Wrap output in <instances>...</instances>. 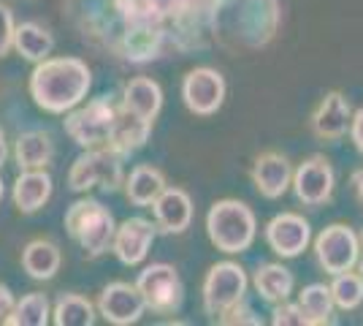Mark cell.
<instances>
[{
	"instance_id": "cell-1",
	"label": "cell",
	"mask_w": 363,
	"mask_h": 326,
	"mask_svg": "<svg viewBox=\"0 0 363 326\" xmlns=\"http://www.w3.org/2000/svg\"><path fill=\"white\" fill-rule=\"evenodd\" d=\"M90 90V68L76 58H46L33 71L30 93L46 112H68Z\"/></svg>"
},
{
	"instance_id": "cell-2",
	"label": "cell",
	"mask_w": 363,
	"mask_h": 326,
	"mask_svg": "<svg viewBox=\"0 0 363 326\" xmlns=\"http://www.w3.org/2000/svg\"><path fill=\"white\" fill-rule=\"evenodd\" d=\"M206 229L209 239L223 253H242L255 239V215L242 202H217L209 210Z\"/></svg>"
},
{
	"instance_id": "cell-3",
	"label": "cell",
	"mask_w": 363,
	"mask_h": 326,
	"mask_svg": "<svg viewBox=\"0 0 363 326\" xmlns=\"http://www.w3.org/2000/svg\"><path fill=\"white\" fill-rule=\"evenodd\" d=\"M65 229L90 256L106 253L117 232L111 212L98 202H76L65 215Z\"/></svg>"
},
{
	"instance_id": "cell-4",
	"label": "cell",
	"mask_w": 363,
	"mask_h": 326,
	"mask_svg": "<svg viewBox=\"0 0 363 326\" xmlns=\"http://www.w3.org/2000/svg\"><path fill=\"white\" fill-rule=\"evenodd\" d=\"M122 183V166L117 150L111 147H101V150H90L82 158H76L74 169L68 174V185L74 190H90V188L101 185L106 190H117Z\"/></svg>"
},
{
	"instance_id": "cell-5",
	"label": "cell",
	"mask_w": 363,
	"mask_h": 326,
	"mask_svg": "<svg viewBox=\"0 0 363 326\" xmlns=\"http://www.w3.org/2000/svg\"><path fill=\"white\" fill-rule=\"evenodd\" d=\"M247 291V278L239 264L223 261L209 269L206 283H203V305L212 315H225L242 302Z\"/></svg>"
},
{
	"instance_id": "cell-6",
	"label": "cell",
	"mask_w": 363,
	"mask_h": 326,
	"mask_svg": "<svg viewBox=\"0 0 363 326\" xmlns=\"http://www.w3.org/2000/svg\"><path fill=\"white\" fill-rule=\"evenodd\" d=\"M315 250H318V261L325 272L331 275H339V272H347L358 264V256H361V248H358V237L350 232L347 226L336 223V226H328L325 232L318 237L315 242Z\"/></svg>"
},
{
	"instance_id": "cell-7",
	"label": "cell",
	"mask_w": 363,
	"mask_h": 326,
	"mask_svg": "<svg viewBox=\"0 0 363 326\" xmlns=\"http://www.w3.org/2000/svg\"><path fill=\"white\" fill-rule=\"evenodd\" d=\"M138 291L144 296L147 308L157 313H171L182 302V283L177 269L168 264H152L138 278Z\"/></svg>"
},
{
	"instance_id": "cell-8",
	"label": "cell",
	"mask_w": 363,
	"mask_h": 326,
	"mask_svg": "<svg viewBox=\"0 0 363 326\" xmlns=\"http://www.w3.org/2000/svg\"><path fill=\"white\" fill-rule=\"evenodd\" d=\"M117 109L106 104V101H95L87 109L76 112L65 120V131L68 136L76 139L82 147H98V144H108V131L114 123Z\"/></svg>"
},
{
	"instance_id": "cell-9",
	"label": "cell",
	"mask_w": 363,
	"mask_h": 326,
	"mask_svg": "<svg viewBox=\"0 0 363 326\" xmlns=\"http://www.w3.org/2000/svg\"><path fill=\"white\" fill-rule=\"evenodd\" d=\"M182 95H184V104H187L190 112H196V114H214L217 109L223 107L225 82L212 68H196V71H190L184 77Z\"/></svg>"
},
{
	"instance_id": "cell-10",
	"label": "cell",
	"mask_w": 363,
	"mask_h": 326,
	"mask_svg": "<svg viewBox=\"0 0 363 326\" xmlns=\"http://www.w3.org/2000/svg\"><path fill=\"white\" fill-rule=\"evenodd\" d=\"M98 308H101V315L106 321L125 326V324H136L138 318H141V313H144V308H147V302H144V296L138 291V286L111 283V286L104 288Z\"/></svg>"
},
{
	"instance_id": "cell-11",
	"label": "cell",
	"mask_w": 363,
	"mask_h": 326,
	"mask_svg": "<svg viewBox=\"0 0 363 326\" xmlns=\"http://www.w3.org/2000/svg\"><path fill=\"white\" fill-rule=\"evenodd\" d=\"M155 242V226L144 217H130L114 232V253L122 264H141Z\"/></svg>"
},
{
	"instance_id": "cell-12",
	"label": "cell",
	"mask_w": 363,
	"mask_h": 326,
	"mask_svg": "<svg viewBox=\"0 0 363 326\" xmlns=\"http://www.w3.org/2000/svg\"><path fill=\"white\" fill-rule=\"evenodd\" d=\"M266 239L277 256L293 259V256L303 253L309 245V223L298 215H290V212L277 215L266 229Z\"/></svg>"
},
{
	"instance_id": "cell-13",
	"label": "cell",
	"mask_w": 363,
	"mask_h": 326,
	"mask_svg": "<svg viewBox=\"0 0 363 326\" xmlns=\"http://www.w3.org/2000/svg\"><path fill=\"white\" fill-rule=\"evenodd\" d=\"M293 185H296V196L303 204L318 207V204L328 202L333 190V171L328 166V161L312 158V161L301 163L296 177H293Z\"/></svg>"
},
{
	"instance_id": "cell-14",
	"label": "cell",
	"mask_w": 363,
	"mask_h": 326,
	"mask_svg": "<svg viewBox=\"0 0 363 326\" xmlns=\"http://www.w3.org/2000/svg\"><path fill=\"white\" fill-rule=\"evenodd\" d=\"M155 217H157V226L168 234H182L190 220H193V204L190 196L179 190V188H166L157 199H155Z\"/></svg>"
},
{
	"instance_id": "cell-15",
	"label": "cell",
	"mask_w": 363,
	"mask_h": 326,
	"mask_svg": "<svg viewBox=\"0 0 363 326\" xmlns=\"http://www.w3.org/2000/svg\"><path fill=\"white\" fill-rule=\"evenodd\" d=\"M350 123H352V109H350V101L342 93L325 95L320 101L315 117H312L315 134L323 139H339L347 131Z\"/></svg>"
},
{
	"instance_id": "cell-16",
	"label": "cell",
	"mask_w": 363,
	"mask_h": 326,
	"mask_svg": "<svg viewBox=\"0 0 363 326\" xmlns=\"http://www.w3.org/2000/svg\"><path fill=\"white\" fill-rule=\"evenodd\" d=\"M290 163L277 153H266L255 161L252 169V180L255 188L266 196V199H279L285 190L290 188Z\"/></svg>"
},
{
	"instance_id": "cell-17",
	"label": "cell",
	"mask_w": 363,
	"mask_h": 326,
	"mask_svg": "<svg viewBox=\"0 0 363 326\" xmlns=\"http://www.w3.org/2000/svg\"><path fill=\"white\" fill-rule=\"evenodd\" d=\"M150 120L122 109V112L114 114V123H111V131H108V147L117 150V153L138 150L150 136Z\"/></svg>"
},
{
	"instance_id": "cell-18",
	"label": "cell",
	"mask_w": 363,
	"mask_h": 326,
	"mask_svg": "<svg viewBox=\"0 0 363 326\" xmlns=\"http://www.w3.org/2000/svg\"><path fill=\"white\" fill-rule=\"evenodd\" d=\"M52 196V177L38 169H28L14 183V204L22 212L41 210Z\"/></svg>"
},
{
	"instance_id": "cell-19",
	"label": "cell",
	"mask_w": 363,
	"mask_h": 326,
	"mask_svg": "<svg viewBox=\"0 0 363 326\" xmlns=\"http://www.w3.org/2000/svg\"><path fill=\"white\" fill-rule=\"evenodd\" d=\"M160 104H163V93H160L157 82H152V79L138 77L125 87L122 109L133 112V114L144 117V120H150V123H152V117L160 112Z\"/></svg>"
},
{
	"instance_id": "cell-20",
	"label": "cell",
	"mask_w": 363,
	"mask_h": 326,
	"mask_svg": "<svg viewBox=\"0 0 363 326\" xmlns=\"http://www.w3.org/2000/svg\"><path fill=\"white\" fill-rule=\"evenodd\" d=\"M22 266L33 280H52L60 269V250L55 242L33 239L30 245L22 250Z\"/></svg>"
},
{
	"instance_id": "cell-21",
	"label": "cell",
	"mask_w": 363,
	"mask_h": 326,
	"mask_svg": "<svg viewBox=\"0 0 363 326\" xmlns=\"http://www.w3.org/2000/svg\"><path fill=\"white\" fill-rule=\"evenodd\" d=\"M16 163L22 169H44L46 163L55 156L52 139L44 131H28L16 139Z\"/></svg>"
},
{
	"instance_id": "cell-22",
	"label": "cell",
	"mask_w": 363,
	"mask_h": 326,
	"mask_svg": "<svg viewBox=\"0 0 363 326\" xmlns=\"http://www.w3.org/2000/svg\"><path fill=\"white\" fill-rule=\"evenodd\" d=\"M125 190H128V199L133 204L150 207V204H155V199L166 190V180H163L160 171L152 169V166H138V169H133V174L128 177Z\"/></svg>"
},
{
	"instance_id": "cell-23",
	"label": "cell",
	"mask_w": 363,
	"mask_h": 326,
	"mask_svg": "<svg viewBox=\"0 0 363 326\" xmlns=\"http://www.w3.org/2000/svg\"><path fill=\"white\" fill-rule=\"evenodd\" d=\"M14 47L25 60L41 63L49 58L55 41H52V36H49L44 28H38V25H33V22H25V25L14 28Z\"/></svg>"
},
{
	"instance_id": "cell-24",
	"label": "cell",
	"mask_w": 363,
	"mask_h": 326,
	"mask_svg": "<svg viewBox=\"0 0 363 326\" xmlns=\"http://www.w3.org/2000/svg\"><path fill=\"white\" fill-rule=\"evenodd\" d=\"M255 286L266 302H285L293 291V275L282 264H266L255 272Z\"/></svg>"
},
{
	"instance_id": "cell-25",
	"label": "cell",
	"mask_w": 363,
	"mask_h": 326,
	"mask_svg": "<svg viewBox=\"0 0 363 326\" xmlns=\"http://www.w3.org/2000/svg\"><path fill=\"white\" fill-rule=\"evenodd\" d=\"M298 308H301L306 324H328L333 310V296L328 286H306L298 296Z\"/></svg>"
},
{
	"instance_id": "cell-26",
	"label": "cell",
	"mask_w": 363,
	"mask_h": 326,
	"mask_svg": "<svg viewBox=\"0 0 363 326\" xmlns=\"http://www.w3.org/2000/svg\"><path fill=\"white\" fill-rule=\"evenodd\" d=\"M49 321V302L44 294H28L22 302H16L11 315L6 318V324L11 326H44Z\"/></svg>"
},
{
	"instance_id": "cell-27",
	"label": "cell",
	"mask_w": 363,
	"mask_h": 326,
	"mask_svg": "<svg viewBox=\"0 0 363 326\" xmlns=\"http://www.w3.org/2000/svg\"><path fill=\"white\" fill-rule=\"evenodd\" d=\"M92 305L84 296L68 294L62 296L55 308V324L57 326H90L92 324Z\"/></svg>"
},
{
	"instance_id": "cell-28",
	"label": "cell",
	"mask_w": 363,
	"mask_h": 326,
	"mask_svg": "<svg viewBox=\"0 0 363 326\" xmlns=\"http://www.w3.org/2000/svg\"><path fill=\"white\" fill-rule=\"evenodd\" d=\"M333 305H339L342 310H355L363 302V275H352V272H339L331 286Z\"/></svg>"
},
{
	"instance_id": "cell-29",
	"label": "cell",
	"mask_w": 363,
	"mask_h": 326,
	"mask_svg": "<svg viewBox=\"0 0 363 326\" xmlns=\"http://www.w3.org/2000/svg\"><path fill=\"white\" fill-rule=\"evenodd\" d=\"M14 47V16L0 3V58Z\"/></svg>"
},
{
	"instance_id": "cell-30",
	"label": "cell",
	"mask_w": 363,
	"mask_h": 326,
	"mask_svg": "<svg viewBox=\"0 0 363 326\" xmlns=\"http://www.w3.org/2000/svg\"><path fill=\"white\" fill-rule=\"evenodd\" d=\"M274 324L282 326V324H293V326H306V318L298 305H282L274 310Z\"/></svg>"
},
{
	"instance_id": "cell-31",
	"label": "cell",
	"mask_w": 363,
	"mask_h": 326,
	"mask_svg": "<svg viewBox=\"0 0 363 326\" xmlns=\"http://www.w3.org/2000/svg\"><path fill=\"white\" fill-rule=\"evenodd\" d=\"M14 294L6 288V286H0V324H6V318L11 315V310H14Z\"/></svg>"
},
{
	"instance_id": "cell-32",
	"label": "cell",
	"mask_w": 363,
	"mask_h": 326,
	"mask_svg": "<svg viewBox=\"0 0 363 326\" xmlns=\"http://www.w3.org/2000/svg\"><path fill=\"white\" fill-rule=\"evenodd\" d=\"M350 134H352L355 147L363 153V109H358V114L352 117V123H350Z\"/></svg>"
},
{
	"instance_id": "cell-33",
	"label": "cell",
	"mask_w": 363,
	"mask_h": 326,
	"mask_svg": "<svg viewBox=\"0 0 363 326\" xmlns=\"http://www.w3.org/2000/svg\"><path fill=\"white\" fill-rule=\"evenodd\" d=\"M355 188H358V196H361V204H363V169L355 174Z\"/></svg>"
},
{
	"instance_id": "cell-34",
	"label": "cell",
	"mask_w": 363,
	"mask_h": 326,
	"mask_svg": "<svg viewBox=\"0 0 363 326\" xmlns=\"http://www.w3.org/2000/svg\"><path fill=\"white\" fill-rule=\"evenodd\" d=\"M6 136H3V131H0V166H3V161H6Z\"/></svg>"
},
{
	"instance_id": "cell-35",
	"label": "cell",
	"mask_w": 363,
	"mask_h": 326,
	"mask_svg": "<svg viewBox=\"0 0 363 326\" xmlns=\"http://www.w3.org/2000/svg\"><path fill=\"white\" fill-rule=\"evenodd\" d=\"M0 199H3V180H0Z\"/></svg>"
},
{
	"instance_id": "cell-36",
	"label": "cell",
	"mask_w": 363,
	"mask_h": 326,
	"mask_svg": "<svg viewBox=\"0 0 363 326\" xmlns=\"http://www.w3.org/2000/svg\"><path fill=\"white\" fill-rule=\"evenodd\" d=\"M361 275H363V259H361Z\"/></svg>"
}]
</instances>
